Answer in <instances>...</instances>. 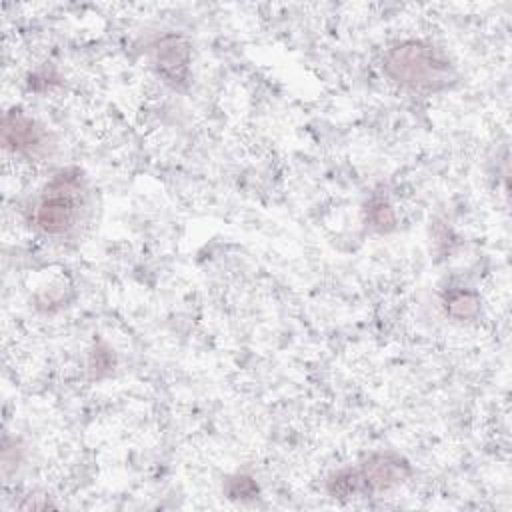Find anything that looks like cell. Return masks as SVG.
<instances>
[{"label": "cell", "instance_id": "obj_6", "mask_svg": "<svg viewBox=\"0 0 512 512\" xmlns=\"http://www.w3.org/2000/svg\"><path fill=\"white\" fill-rule=\"evenodd\" d=\"M446 314H450L456 320H472L480 312V298L476 292L470 290H452L444 298Z\"/></svg>", "mask_w": 512, "mask_h": 512}, {"label": "cell", "instance_id": "obj_1", "mask_svg": "<svg viewBox=\"0 0 512 512\" xmlns=\"http://www.w3.org/2000/svg\"><path fill=\"white\" fill-rule=\"evenodd\" d=\"M382 70L394 84L418 94L446 90L456 80V70L448 56L422 40H404L388 48L382 58Z\"/></svg>", "mask_w": 512, "mask_h": 512}, {"label": "cell", "instance_id": "obj_4", "mask_svg": "<svg viewBox=\"0 0 512 512\" xmlns=\"http://www.w3.org/2000/svg\"><path fill=\"white\" fill-rule=\"evenodd\" d=\"M358 494L382 492L402 484L410 476V464L394 452H378L364 460L358 468H352Z\"/></svg>", "mask_w": 512, "mask_h": 512}, {"label": "cell", "instance_id": "obj_2", "mask_svg": "<svg viewBox=\"0 0 512 512\" xmlns=\"http://www.w3.org/2000/svg\"><path fill=\"white\" fill-rule=\"evenodd\" d=\"M82 206V178L80 172L60 170L40 194L32 210V226L44 234H66L78 220Z\"/></svg>", "mask_w": 512, "mask_h": 512}, {"label": "cell", "instance_id": "obj_7", "mask_svg": "<svg viewBox=\"0 0 512 512\" xmlns=\"http://www.w3.org/2000/svg\"><path fill=\"white\" fill-rule=\"evenodd\" d=\"M368 222L374 230L378 232H388L396 226V214L392 210V206L384 200H374L368 204Z\"/></svg>", "mask_w": 512, "mask_h": 512}, {"label": "cell", "instance_id": "obj_5", "mask_svg": "<svg viewBox=\"0 0 512 512\" xmlns=\"http://www.w3.org/2000/svg\"><path fill=\"white\" fill-rule=\"evenodd\" d=\"M190 58V42L182 34L168 32L152 44V62L158 74L172 86H180L188 80Z\"/></svg>", "mask_w": 512, "mask_h": 512}, {"label": "cell", "instance_id": "obj_8", "mask_svg": "<svg viewBox=\"0 0 512 512\" xmlns=\"http://www.w3.org/2000/svg\"><path fill=\"white\" fill-rule=\"evenodd\" d=\"M226 492L230 498H238V500H250L258 496V486L250 476L238 474L234 478H230L226 482Z\"/></svg>", "mask_w": 512, "mask_h": 512}, {"label": "cell", "instance_id": "obj_9", "mask_svg": "<svg viewBox=\"0 0 512 512\" xmlns=\"http://www.w3.org/2000/svg\"><path fill=\"white\" fill-rule=\"evenodd\" d=\"M90 370L96 374V376H102V374H108L114 366V356L108 348H102V346H96L90 354Z\"/></svg>", "mask_w": 512, "mask_h": 512}, {"label": "cell", "instance_id": "obj_3", "mask_svg": "<svg viewBox=\"0 0 512 512\" xmlns=\"http://www.w3.org/2000/svg\"><path fill=\"white\" fill-rule=\"evenodd\" d=\"M2 144L6 150L26 158H42L52 146L44 126L18 108L8 110L2 118Z\"/></svg>", "mask_w": 512, "mask_h": 512}]
</instances>
